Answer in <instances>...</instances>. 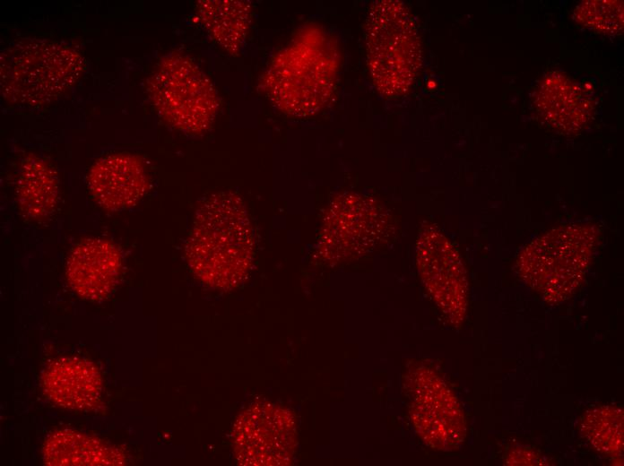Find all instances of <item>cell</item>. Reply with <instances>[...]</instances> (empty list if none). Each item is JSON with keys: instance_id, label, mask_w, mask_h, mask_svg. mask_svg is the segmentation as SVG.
<instances>
[{"instance_id": "8", "label": "cell", "mask_w": 624, "mask_h": 466, "mask_svg": "<svg viewBox=\"0 0 624 466\" xmlns=\"http://www.w3.org/2000/svg\"><path fill=\"white\" fill-rule=\"evenodd\" d=\"M232 445L239 464L288 465L296 450L294 416L270 402L255 403L237 418Z\"/></svg>"}, {"instance_id": "2", "label": "cell", "mask_w": 624, "mask_h": 466, "mask_svg": "<svg viewBox=\"0 0 624 466\" xmlns=\"http://www.w3.org/2000/svg\"><path fill=\"white\" fill-rule=\"evenodd\" d=\"M337 57L336 47L325 32L304 30L273 61L264 82L269 96L289 114L316 112L332 94Z\"/></svg>"}, {"instance_id": "13", "label": "cell", "mask_w": 624, "mask_h": 466, "mask_svg": "<svg viewBox=\"0 0 624 466\" xmlns=\"http://www.w3.org/2000/svg\"><path fill=\"white\" fill-rule=\"evenodd\" d=\"M41 386L56 405L71 410H90L100 401L102 380L91 362L65 357L48 365L41 376Z\"/></svg>"}, {"instance_id": "9", "label": "cell", "mask_w": 624, "mask_h": 466, "mask_svg": "<svg viewBox=\"0 0 624 466\" xmlns=\"http://www.w3.org/2000/svg\"><path fill=\"white\" fill-rule=\"evenodd\" d=\"M408 378L410 411L419 436L434 449H457L464 441L466 426L455 394L442 378L428 367H418Z\"/></svg>"}, {"instance_id": "11", "label": "cell", "mask_w": 624, "mask_h": 466, "mask_svg": "<svg viewBox=\"0 0 624 466\" xmlns=\"http://www.w3.org/2000/svg\"><path fill=\"white\" fill-rule=\"evenodd\" d=\"M87 183L93 200L108 211L135 205L148 189V177L140 157L129 152L107 155L91 167Z\"/></svg>"}, {"instance_id": "14", "label": "cell", "mask_w": 624, "mask_h": 466, "mask_svg": "<svg viewBox=\"0 0 624 466\" xmlns=\"http://www.w3.org/2000/svg\"><path fill=\"white\" fill-rule=\"evenodd\" d=\"M42 456L50 466H117L126 462L117 446L72 429L52 432L44 442Z\"/></svg>"}, {"instance_id": "18", "label": "cell", "mask_w": 624, "mask_h": 466, "mask_svg": "<svg viewBox=\"0 0 624 466\" xmlns=\"http://www.w3.org/2000/svg\"><path fill=\"white\" fill-rule=\"evenodd\" d=\"M577 20L593 29L614 33L622 28V2L590 1L576 11Z\"/></svg>"}, {"instance_id": "5", "label": "cell", "mask_w": 624, "mask_h": 466, "mask_svg": "<svg viewBox=\"0 0 624 466\" xmlns=\"http://www.w3.org/2000/svg\"><path fill=\"white\" fill-rule=\"evenodd\" d=\"M368 63L377 90L386 96L403 94L417 73L420 49L412 17L398 1L376 2L366 27Z\"/></svg>"}, {"instance_id": "17", "label": "cell", "mask_w": 624, "mask_h": 466, "mask_svg": "<svg viewBox=\"0 0 624 466\" xmlns=\"http://www.w3.org/2000/svg\"><path fill=\"white\" fill-rule=\"evenodd\" d=\"M580 428L588 443L598 452L618 455L623 451V410L601 405L588 410Z\"/></svg>"}, {"instance_id": "7", "label": "cell", "mask_w": 624, "mask_h": 466, "mask_svg": "<svg viewBox=\"0 0 624 466\" xmlns=\"http://www.w3.org/2000/svg\"><path fill=\"white\" fill-rule=\"evenodd\" d=\"M390 226L388 213L375 201L341 194L325 211L318 255L331 263L359 257L385 240Z\"/></svg>"}, {"instance_id": "1", "label": "cell", "mask_w": 624, "mask_h": 466, "mask_svg": "<svg viewBox=\"0 0 624 466\" xmlns=\"http://www.w3.org/2000/svg\"><path fill=\"white\" fill-rule=\"evenodd\" d=\"M185 255L194 275L208 286L230 289L243 281L253 263L254 237L238 195L221 192L203 201L195 211Z\"/></svg>"}, {"instance_id": "15", "label": "cell", "mask_w": 624, "mask_h": 466, "mask_svg": "<svg viewBox=\"0 0 624 466\" xmlns=\"http://www.w3.org/2000/svg\"><path fill=\"white\" fill-rule=\"evenodd\" d=\"M15 193L19 209L26 218L43 220L54 211L57 203V176L44 159L30 154L22 161Z\"/></svg>"}, {"instance_id": "10", "label": "cell", "mask_w": 624, "mask_h": 466, "mask_svg": "<svg viewBox=\"0 0 624 466\" xmlns=\"http://www.w3.org/2000/svg\"><path fill=\"white\" fill-rule=\"evenodd\" d=\"M416 263L425 288L443 315L451 324H461L468 304L467 273L458 252L430 223L419 231Z\"/></svg>"}, {"instance_id": "19", "label": "cell", "mask_w": 624, "mask_h": 466, "mask_svg": "<svg viewBox=\"0 0 624 466\" xmlns=\"http://www.w3.org/2000/svg\"><path fill=\"white\" fill-rule=\"evenodd\" d=\"M507 465H546L542 456L524 448L512 450L506 460Z\"/></svg>"}, {"instance_id": "16", "label": "cell", "mask_w": 624, "mask_h": 466, "mask_svg": "<svg viewBox=\"0 0 624 466\" xmlns=\"http://www.w3.org/2000/svg\"><path fill=\"white\" fill-rule=\"evenodd\" d=\"M248 5L234 1H204L198 17L215 40L225 47L237 48L244 39L250 11Z\"/></svg>"}, {"instance_id": "12", "label": "cell", "mask_w": 624, "mask_h": 466, "mask_svg": "<svg viewBox=\"0 0 624 466\" xmlns=\"http://www.w3.org/2000/svg\"><path fill=\"white\" fill-rule=\"evenodd\" d=\"M122 270L118 248L108 240L90 237L72 250L65 275L72 289L89 300L106 298L116 288Z\"/></svg>"}, {"instance_id": "4", "label": "cell", "mask_w": 624, "mask_h": 466, "mask_svg": "<svg viewBox=\"0 0 624 466\" xmlns=\"http://www.w3.org/2000/svg\"><path fill=\"white\" fill-rule=\"evenodd\" d=\"M598 229L566 224L526 245L516 259L523 280L545 302L559 304L581 284L596 246Z\"/></svg>"}, {"instance_id": "6", "label": "cell", "mask_w": 624, "mask_h": 466, "mask_svg": "<svg viewBox=\"0 0 624 466\" xmlns=\"http://www.w3.org/2000/svg\"><path fill=\"white\" fill-rule=\"evenodd\" d=\"M150 99L171 126L188 134L205 132L216 110V93L208 77L189 57L179 53L164 56L147 82Z\"/></svg>"}, {"instance_id": "3", "label": "cell", "mask_w": 624, "mask_h": 466, "mask_svg": "<svg viewBox=\"0 0 624 466\" xmlns=\"http://www.w3.org/2000/svg\"><path fill=\"white\" fill-rule=\"evenodd\" d=\"M83 69L82 56L67 43L22 39L1 52V93L16 105H46L70 90Z\"/></svg>"}]
</instances>
